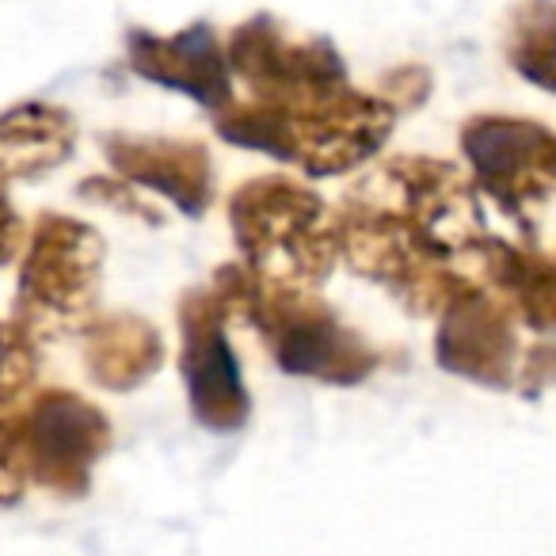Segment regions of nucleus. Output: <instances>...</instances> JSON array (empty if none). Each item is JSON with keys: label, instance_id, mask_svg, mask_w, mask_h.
<instances>
[{"label": "nucleus", "instance_id": "obj_1", "mask_svg": "<svg viewBox=\"0 0 556 556\" xmlns=\"http://www.w3.org/2000/svg\"><path fill=\"white\" fill-rule=\"evenodd\" d=\"M492 240L472 179L431 156L386 161L343 194L336 214L343 260L404 309L434 317L484 290Z\"/></svg>", "mask_w": 556, "mask_h": 556}, {"label": "nucleus", "instance_id": "obj_2", "mask_svg": "<svg viewBox=\"0 0 556 556\" xmlns=\"http://www.w3.org/2000/svg\"><path fill=\"white\" fill-rule=\"evenodd\" d=\"M396 111L381 96L343 85L336 92L282 103H237L217 115V134L232 146L298 164L305 176H340L381 153Z\"/></svg>", "mask_w": 556, "mask_h": 556}, {"label": "nucleus", "instance_id": "obj_3", "mask_svg": "<svg viewBox=\"0 0 556 556\" xmlns=\"http://www.w3.org/2000/svg\"><path fill=\"white\" fill-rule=\"evenodd\" d=\"M240 267L275 294H317L332 270L336 214L294 179H248L229 199Z\"/></svg>", "mask_w": 556, "mask_h": 556}, {"label": "nucleus", "instance_id": "obj_4", "mask_svg": "<svg viewBox=\"0 0 556 556\" xmlns=\"http://www.w3.org/2000/svg\"><path fill=\"white\" fill-rule=\"evenodd\" d=\"M214 302L225 320L252 325L275 355L278 370L325 386H358L378 370V351L348 328L320 298L313 294H275L260 287L240 263L217 267Z\"/></svg>", "mask_w": 556, "mask_h": 556}, {"label": "nucleus", "instance_id": "obj_5", "mask_svg": "<svg viewBox=\"0 0 556 556\" xmlns=\"http://www.w3.org/2000/svg\"><path fill=\"white\" fill-rule=\"evenodd\" d=\"M103 255V237L88 222L70 214H42L20 252L9 325L31 348L85 332L100 302Z\"/></svg>", "mask_w": 556, "mask_h": 556}, {"label": "nucleus", "instance_id": "obj_6", "mask_svg": "<svg viewBox=\"0 0 556 556\" xmlns=\"http://www.w3.org/2000/svg\"><path fill=\"white\" fill-rule=\"evenodd\" d=\"M462 149L472 184L503 214L533 229L538 214L556 199V130L533 118L477 115L465 123Z\"/></svg>", "mask_w": 556, "mask_h": 556}, {"label": "nucleus", "instance_id": "obj_7", "mask_svg": "<svg viewBox=\"0 0 556 556\" xmlns=\"http://www.w3.org/2000/svg\"><path fill=\"white\" fill-rule=\"evenodd\" d=\"M16 439L27 484L47 488L58 500H80L111 450V419L73 389H42L16 419Z\"/></svg>", "mask_w": 556, "mask_h": 556}, {"label": "nucleus", "instance_id": "obj_8", "mask_svg": "<svg viewBox=\"0 0 556 556\" xmlns=\"http://www.w3.org/2000/svg\"><path fill=\"white\" fill-rule=\"evenodd\" d=\"M225 62L229 77L252 88V103H290L351 85L332 42L298 39L270 16L240 24L225 47Z\"/></svg>", "mask_w": 556, "mask_h": 556}, {"label": "nucleus", "instance_id": "obj_9", "mask_svg": "<svg viewBox=\"0 0 556 556\" xmlns=\"http://www.w3.org/2000/svg\"><path fill=\"white\" fill-rule=\"evenodd\" d=\"M225 325L229 320L210 290L184 294L179 302V374H184L191 416L217 434L240 431L252 416L244 374H240Z\"/></svg>", "mask_w": 556, "mask_h": 556}, {"label": "nucleus", "instance_id": "obj_10", "mask_svg": "<svg viewBox=\"0 0 556 556\" xmlns=\"http://www.w3.org/2000/svg\"><path fill=\"white\" fill-rule=\"evenodd\" d=\"M434 358L442 370L488 389H515L518 336L515 317L488 290L465 294L439 317Z\"/></svg>", "mask_w": 556, "mask_h": 556}, {"label": "nucleus", "instance_id": "obj_11", "mask_svg": "<svg viewBox=\"0 0 556 556\" xmlns=\"http://www.w3.org/2000/svg\"><path fill=\"white\" fill-rule=\"evenodd\" d=\"M126 58L138 77L172 92L199 100L202 108L222 115L232 103V77L225 62V42L210 24L184 27L176 35H153L134 27L126 35Z\"/></svg>", "mask_w": 556, "mask_h": 556}, {"label": "nucleus", "instance_id": "obj_12", "mask_svg": "<svg viewBox=\"0 0 556 556\" xmlns=\"http://www.w3.org/2000/svg\"><path fill=\"white\" fill-rule=\"evenodd\" d=\"M103 153L111 168L123 176V184L164 194L187 217H202L214 199V164L199 141L108 134Z\"/></svg>", "mask_w": 556, "mask_h": 556}, {"label": "nucleus", "instance_id": "obj_13", "mask_svg": "<svg viewBox=\"0 0 556 556\" xmlns=\"http://www.w3.org/2000/svg\"><path fill=\"white\" fill-rule=\"evenodd\" d=\"M77 149V118L47 100L0 111V179H35L58 172Z\"/></svg>", "mask_w": 556, "mask_h": 556}, {"label": "nucleus", "instance_id": "obj_14", "mask_svg": "<svg viewBox=\"0 0 556 556\" xmlns=\"http://www.w3.org/2000/svg\"><path fill=\"white\" fill-rule=\"evenodd\" d=\"M164 363V340L138 313H100L85 328V370L100 389L130 393Z\"/></svg>", "mask_w": 556, "mask_h": 556}, {"label": "nucleus", "instance_id": "obj_15", "mask_svg": "<svg viewBox=\"0 0 556 556\" xmlns=\"http://www.w3.org/2000/svg\"><path fill=\"white\" fill-rule=\"evenodd\" d=\"M507 58L526 80L556 92V4H533L515 12Z\"/></svg>", "mask_w": 556, "mask_h": 556}, {"label": "nucleus", "instance_id": "obj_16", "mask_svg": "<svg viewBox=\"0 0 556 556\" xmlns=\"http://www.w3.org/2000/svg\"><path fill=\"white\" fill-rule=\"evenodd\" d=\"M39 348L24 340L9 320H0V427L16 424L35 396Z\"/></svg>", "mask_w": 556, "mask_h": 556}, {"label": "nucleus", "instance_id": "obj_17", "mask_svg": "<svg viewBox=\"0 0 556 556\" xmlns=\"http://www.w3.org/2000/svg\"><path fill=\"white\" fill-rule=\"evenodd\" d=\"M27 492V469L20 454L16 424L0 427V507H16Z\"/></svg>", "mask_w": 556, "mask_h": 556}, {"label": "nucleus", "instance_id": "obj_18", "mask_svg": "<svg viewBox=\"0 0 556 556\" xmlns=\"http://www.w3.org/2000/svg\"><path fill=\"white\" fill-rule=\"evenodd\" d=\"M27 244V225L9 199V184L0 179V267H9Z\"/></svg>", "mask_w": 556, "mask_h": 556}, {"label": "nucleus", "instance_id": "obj_19", "mask_svg": "<svg viewBox=\"0 0 556 556\" xmlns=\"http://www.w3.org/2000/svg\"><path fill=\"white\" fill-rule=\"evenodd\" d=\"M80 199L108 202V206H118V210H126V214H138V217L153 214V210L138 202L134 187L130 184H118V179H85V184H80Z\"/></svg>", "mask_w": 556, "mask_h": 556}]
</instances>
